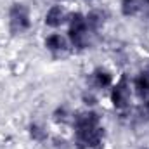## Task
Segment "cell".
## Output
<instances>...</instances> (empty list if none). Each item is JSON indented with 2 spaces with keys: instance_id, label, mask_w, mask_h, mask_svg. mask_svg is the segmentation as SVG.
<instances>
[{
  "instance_id": "3",
  "label": "cell",
  "mask_w": 149,
  "mask_h": 149,
  "mask_svg": "<svg viewBox=\"0 0 149 149\" xmlns=\"http://www.w3.org/2000/svg\"><path fill=\"white\" fill-rule=\"evenodd\" d=\"M47 43H49L52 49H59V47L63 45V40H61V37H50L47 40Z\"/></svg>"
},
{
  "instance_id": "2",
  "label": "cell",
  "mask_w": 149,
  "mask_h": 149,
  "mask_svg": "<svg viewBox=\"0 0 149 149\" xmlns=\"http://www.w3.org/2000/svg\"><path fill=\"white\" fill-rule=\"evenodd\" d=\"M137 88L141 90V94H146V92L149 90V80H148V78L141 76V78L137 80Z\"/></svg>"
},
{
  "instance_id": "1",
  "label": "cell",
  "mask_w": 149,
  "mask_h": 149,
  "mask_svg": "<svg viewBox=\"0 0 149 149\" xmlns=\"http://www.w3.org/2000/svg\"><path fill=\"white\" fill-rule=\"evenodd\" d=\"M61 16H63L61 9L54 7V9H52V10L47 14V23H49V24H59V21H61Z\"/></svg>"
},
{
  "instance_id": "4",
  "label": "cell",
  "mask_w": 149,
  "mask_h": 149,
  "mask_svg": "<svg viewBox=\"0 0 149 149\" xmlns=\"http://www.w3.org/2000/svg\"><path fill=\"white\" fill-rule=\"evenodd\" d=\"M97 80H99V83H102V85H108V83H109V76L106 73H101L97 76Z\"/></svg>"
}]
</instances>
